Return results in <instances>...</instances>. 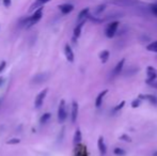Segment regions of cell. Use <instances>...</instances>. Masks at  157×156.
Masks as SVG:
<instances>
[{
    "instance_id": "1",
    "label": "cell",
    "mask_w": 157,
    "mask_h": 156,
    "mask_svg": "<svg viewBox=\"0 0 157 156\" xmlns=\"http://www.w3.org/2000/svg\"><path fill=\"white\" fill-rule=\"evenodd\" d=\"M107 3L118 6H134L139 3V0H108Z\"/></svg>"
},
{
    "instance_id": "2",
    "label": "cell",
    "mask_w": 157,
    "mask_h": 156,
    "mask_svg": "<svg viewBox=\"0 0 157 156\" xmlns=\"http://www.w3.org/2000/svg\"><path fill=\"white\" fill-rule=\"evenodd\" d=\"M67 118V111H66V105L65 100H62L59 104V108H58V121L59 123H63Z\"/></svg>"
},
{
    "instance_id": "3",
    "label": "cell",
    "mask_w": 157,
    "mask_h": 156,
    "mask_svg": "<svg viewBox=\"0 0 157 156\" xmlns=\"http://www.w3.org/2000/svg\"><path fill=\"white\" fill-rule=\"evenodd\" d=\"M42 16H43V8L41 6L39 9L34 10L33 14L29 17V23H28V26L27 27H31L33 25H36V23H39L40 19L42 18Z\"/></svg>"
},
{
    "instance_id": "4",
    "label": "cell",
    "mask_w": 157,
    "mask_h": 156,
    "mask_svg": "<svg viewBox=\"0 0 157 156\" xmlns=\"http://www.w3.org/2000/svg\"><path fill=\"white\" fill-rule=\"evenodd\" d=\"M118 28H119V21H112V23H110V24L107 26L106 30H105V34H106L107 38H112L113 36H116Z\"/></svg>"
},
{
    "instance_id": "5",
    "label": "cell",
    "mask_w": 157,
    "mask_h": 156,
    "mask_svg": "<svg viewBox=\"0 0 157 156\" xmlns=\"http://www.w3.org/2000/svg\"><path fill=\"white\" fill-rule=\"evenodd\" d=\"M146 75H148L146 83H152L154 80H156V78H157L156 68H153V66H148V68H146Z\"/></svg>"
},
{
    "instance_id": "6",
    "label": "cell",
    "mask_w": 157,
    "mask_h": 156,
    "mask_svg": "<svg viewBox=\"0 0 157 156\" xmlns=\"http://www.w3.org/2000/svg\"><path fill=\"white\" fill-rule=\"evenodd\" d=\"M47 92H48V89H44L43 91H41L38 94V96L36 97V100H34V105H36V108H40L42 106V104L44 102L45 97L47 95Z\"/></svg>"
},
{
    "instance_id": "7",
    "label": "cell",
    "mask_w": 157,
    "mask_h": 156,
    "mask_svg": "<svg viewBox=\"0 0 157 156\" xmlns=\"http://www.w3.org/2000/svg\"><path fill=\"white\" fill-rule=\"evenodd\" d=\"M78 110H79V107H78V103L77 102H73L72 103V112H71V118H72V122L75 123L77 121L78 118Z\"/></svg>"
},
{
    "instance_id": "8",
    "label": "cell",
    "mask_w": 157,
    "mask_h": 156,
    "mask_svg": "<svg viewBox=\"0 0 157 156\" xmlns=\"http://www.w3.org/2000/svg\"><path fill=\"white\" fill-rule=\"evenodd\" d=\"M58 8H59V10L61 11V13L64 15L71 13L72 11L74 10V6L71 4V3H63V4H60Z\"/></svg>"
},
{
    "instance_id": "9",
    "label": "cell",
    "mask_w": 157,
    "mask_h": 156,
    "mask_svg": "<svg viewBox=\"0 0 157 156\" xmlns=\"http://www.w3.org/2000/svg\"><path fill=\"white\" fill-rule=\"evenodd\" d=\"M64 53H65V57L68 62H74V59H75L74 51H73L72 47L68 44H66L65 47H64Z\"/></svg>"
},
{
    "instance_id": "10",
    "label": "cell",
    "mask_w": 157,
    "mask_h": 156,
    "mask_svg": "<svg viewBox=\"0 0 157 156\" xmlns=\"http://www.w3.org/2000/svg\"><path fill=\"white\" fill-rule=\"evenodd\" d=\"M97 147H98V151H99V153L102 154V155H105L107 152V147L106 144H105V141H104V138L103 137H98V140H97Z\"/></svg>"
},
{
    "instance_id": "11",
    "label": "cell",
    "mask_w": 157,
    "mask_h": 156,
    "mask_svg": "<svg viewBox=\"0 0 157 156\" xmlns=\"http://www.w3.org/2000/svg\"><path fill=\"white\" fill-rule=\"evenodd\" d=\"M108 92H109V91H108V89H105V90H103V91H102L101 93L97 95L96 100H95V106L101 107L102 103H103V100H104V97L108 94Z\"/></svg>"
},
{
    "instance_id": "12",
    "label": "cell",
    "mask_w": 157,
    "mask_h": 156,
    "mask_svg": "<svg viewBox=\"0 0 157 156\" xmlns=\"http://www.w3.org/2000/svg\"><path fill=\"white\" fill-rule=\"evenodd\" d=\"M138 97H139L140 100H148L150 103H152L153 105L157 106V97L155 96V95H152V94H145V95L139 94V96H138Z\"/></svg>"
},
{
    "instance_id": "13",
    "label": "cell",
    "mask_w": 157,
    "mask_h": 156,
    "mask_svg": "<svg viewBox=\"0 0 157 156\" xmlns=\"http://www.w3.org/2000/svg\"><path fill=\"white\" fill-rule=\"evenodd\" d=\"M49 1H50V0H36V1L31 4V6H30V11H34V10L39 9V8L43 6L45 3L49 2Z\"/></svg>"
},
{
    "instance_id": "14",
    "label": "cell",
    "mask_w": 157,
    "mask_h": 156,
    "mask_svg": "<svg viewBox=\"0 0 157 156\" xmlns=\"http://www.w3.org/2000/svg\"><path fill=\"white\" fill-rule=\"evenodd\" d=\"M89 12H90L89 8H86V9L81 10L80 13L78 14V17H77L78 23H79V21H87V18H88V16H89Z\"/></svg>"
},
{
    "instance_id": "15",
    "label": "cell",
    "mask_w": 157,
    "mask_h": 156,
    "mask_svg": "<svg viewBox=\"0 0 157 156\" xmlns=\"http://www.w3.org/2000/svg\"><path fill=\"white\" fill-rule=\"evenodd\" d=\"M85 23H86V21H79L77 26L75 27V29H74V38H78L80 36V34H81V30H82V27H83V25H85Z\"/></svg>"
},
{
    "instance_id": "16",
    "label": "cell",
    "mask_w": 157,
    "mask_h": 156,
    "mask_svg": "<svg viewBox=\"0 0 157 156\" xmlns=\"http://www.w3.org/2000/svg\"><path fill=\"white\" fill-rule=\"evenodd\" d=\"M124 64H125V59H122L117 63V65L114 66V70H113V73L116 74V75H119V74L121 73L123 68H124Z\"/></svg>"
},
{
    "instance_id": "17",
    "label": "cell",
    "mask_w": 157,
    "mask_h": 156,
    "mask_svg": "<svg viewBox=\"0 0 157 156\" xmlns=\"http://www.w3.org/2000/svg\"><path fill=\"white\" fill-rule=\"evenodd\" d=\"M98 57H99V59H101L102 63H106L107 61H108V59H109L110 57V53L108 51V50H102L101 53H99V55H98Z\"/></svg>"
},
{
    "instance_id": "18",
    "label": "cell",
    "mask_w": 157,
    "mask_h": 156,
    "mask_svg": "<svg viewBox=\"0 0 157 156\" xmlns=\"http://www.w3.org/2000/svg\"><path fill=\"white\" fill-rule=\"evenodd\" d=\"M81 140H82V135H81V132H80L79 128H77L74 135V143L79 144L81 142Z\"/></svg>"
},
{
    "instance_id": "19",
    "label": "cell",
    "mask_w": 157,
    "mask_h": 156,
    "mask_svg": "<svg viewBox=\"0 0 157 156\" xmlns=\"http://www.w3.org/2000/svg\"><path fill=\"white\" fill-rule=\"evenodd\" d=\"M146 49L148 51H153V53H157V41H154L150 43V44L146 46Z\"/></svg>"
},
{
    "instance_id": "20",
    "label": "cell",
    "mask_w": 157,
    "mask_h": 156,
    "mask_svg": "<svg viewBox=\"0 0 157 156\" xmlns=\"http://www.w3.org/2000/svg\"><path fill=\"white\" fill-rule=\"evenodd\" d=\"M50 117H51V115L49 113V112H46V113H44V115H43L41 118H40V123H41V124L47 123L48 120L50 119Z\"/></svg>"
},
{
    "instance_id": "21",
    "label": "cell",
    "mask_w": 157,
    "mask_h": 156,
    "mask_svg": "<svg viewBox=\"0 0 157 156\" xmlns=\"http://www.w3.org/2000/svg\"><path fill=\"white\" fill-rule=\"evenodd\" d=\"M45 79H46V75H45V74H39V75H36V76L33 78V81L39 83L45 81Z\"/></svg>"
},
{
    "instance_id": "22",
    "label": "cell",
    "mask_w": 157,
    "mask_h": 156,
    "mask_svg": "<svg viewBox=\"0 0 157 156\" xmlns=\"http://www.w3.org/2000/svg\"><path fill=\"white\" fill-rule=\"evenodd\" d=\"M106 9V4L105 3H103V4H99V6H97L96 8H95V11H94V14L95 15H98V14H101L104 10Z\"/></svg>"
},
{
    "instance_id": "23",
    "label": "cell",
    "mask_w": 157,
    "mask_h": 156,
    "mask_svg": "<svg viewBox=\"0 0 157 156\" xmlns=\"http://www.w3.org/2000/svg\"><path fill=\"white\" fill-rule=\"evenodd\" d=\"M119 139H120V140H122V141L131 142V136H128L127 134H123V135H121Z\"/></svg>"
},
{
    "instance_id": "24",
    "label": "cell",
    "mask_w": 157,
    "mask_h": 156,
    "mask_svg": "<svg viewBox=\"0 0 157 156\" xmlns=\"http://www.w3.org/2000/svg\"><path fill=\"white\" fill-rule=\"evenodd\" d=\"M79 150L76 152V156H87V153H86V150H85V147H82V149H81V147H77Z\"/></svg>"
},
{
    "instance_id": "25",
    "label": "cell",
    "mask_w": 157,
    "mask_h": 156,
    "mask_svg": "<svg viewBox=\"0 0 157 156\" xmlns=\"http://www.w3.org/2000/svg\"><path fill=\"white\" fill-rule=\"evenodd\" d=\"M113 153L117 154L118 156H123V155H125V151L123 150V149H121V147H116V149L113 150Z\"/></svg>"
},
{
    "instance_id": "26",
    "label": "cell",
    "mask_w": 157,
    "mask_h": 156,
    "mask_svg": "<svg viewBox=\"0 0 157 156\" xmlns=\"http://www.w3.org/2000/svg\"><path fill=\"white\" fill-rule=\"evenodd\" d=\"M140 104H141V100H140L139 97H137L136 100H134L133 102H131V107H133V108H138V107L140 106Z\"/></svg>"
},
{
    "instance_id": "27",
    "label": "cell",
    "mask_w": 157,
    "mask_h": 156,
    "mask_svg": "<svg viewBox=\"0 0 157 156\" xmlns=\"http://www.w3.org/2000/svg\"><path fill=\"white\" fill-rule=\"evenodd\" d=\"M150 9H151V12L157 17V3H153V4H151V6H150Z\"/></svg>"
},
{
    "instance_id": "28",
    "label": "cell",
    "mask_w": 157,
    "mask_h": 156,
    "mask_svg": "<svg viewBox=\"0 0 157 156\" xmlns=\"http://www.w3.org/2000/svg\"><path fill=\"white\" fill-rule=\"evenodd\" d=\"M19 142H21V140L18 138H13L9 141H6V144H18Z\"/></svg>"
},
{
    "instance_id": "29",
    "label": "cell",
    "mask_w": 157,
    "mask_h": 156,
    "mask_svg": "<svg viewBox=\"0 0 157 156\" xmlns=\"http://www.w3.org/2000/svg\"><path fill=\"white\" fill-rule=\"evenodd\" d=\"M124 106H125V100H122L121 103H120L119 105H117V106L114 107V110H116V111H119V110H121V109L123 108Z\"/></svg>"
},
{
    "instance_id": "30",
    "label": "cell",
    "mask_w": 157,
    "mask_h": 156,
    "mask_svg": "<svg viewBox=\"0 0 157 156\" xmlns=\"http://www.w3.org/2000/svg\"><path fill=\"white\" fill-rule=\"evenodd\" d=\"M2 2H3V6H6V8H10L11 3H12V0H2Z\"/></svg>"
},
{
    "instance_id": "31",
    "label": "cell",
    "mask_w": 157,
    "mask_h": 156,
    "mask_svg": "<svg viewBox=\"0 0 157 156\" xmlns=\"http://www.w3.org/2000/svg\"><path fill=\"white\" fill-rule=\"evenodd\" d=\"M6 61H2L1 63H0V73L6 68Z\"/></svg>"
},
{
    "instance_id": "32",
    "label": "cell",
    "mask_w": 157,
    "mask_h": 156,
    "mask_svg": "<svg viewBox=\"0 0 157 156\" xmlns=\"http://www.w3.org/2000/svg\"><path fill=\"white\" fill-rule=\"evenodd\" d=\"M150 85H151L152 87H153V88L157 89V80H154V81H153L152 83H150Z\"/></svg>"
},
{
    "instance_id": "33",
    "label": "cell",
    "mask_w": 157,
    "mask_h": 156,
    "mask_svg": "<svg viewBox=\"0 0 157 156\" xmlns=\"http://www.w3.org/2000/svg\"><path fill=\"white\" fill-rule=\"evenodd\" d=\"M3 83V78H0V85Z\"/></svg>"
},
{
    "instance_id": "34",
    "label": "cell",
    "mask_w": 157,
    "mask_h": 156,
    "mask_svg": "<svg viewBox=\"0 0 157 156\" xmlns=\"http://www.w3.org/2000/svg\"><path fill=\"white\" fill-rule=\"evenodd\" d=\"M153 156H157V151H156V152H155V154H154V155H153Z\"/></svg>"
}]
</instances>
